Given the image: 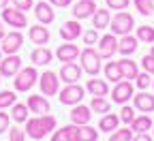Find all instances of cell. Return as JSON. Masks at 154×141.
Segmentation results:
<instances>
[{
	"label": "cell",
	"mask_w": 154,
	"mask_h": 141,
	"mask_svg": "<svg viewBox=\"0 0 154 141\" xmlns=\"http://www.w3.org/2000/svg\"><path fill=\"white\" fill-rule=\"evenodd\" d=\"M60 36L64 38V41L73 43L77 36H82V26L79 22H64L62 28H60Z\"/></svg>",
	"instance_id": "obj_19"
},
{
	"label": "cell",
	"mask_w": 154,
	"mask_h": 141,
	"mask_svg": "<svg viewBox=\"0 0 154 141\" xmlns=\"http://www.w3.org/2000/svg\"><path fill=\"white\" fill-rule=\"evenodd\" d=\"M137 41L154 43V28H152V26H139V28H137Z\"/></svg>",
	"instance_id": "obj_32"
},
{
	"label": "cell",
	"mask_w": 154,
	"mask_h": 141,
	"mask_svg": "<svg viewBox=\"0 0 154 141\" xmlns=\"http://www.w3.org/2000/svg\"><path fill=\"white\" fill-rule=\"evenodd\" d=\"M99 56L101 58H111L116 51H118V38H116V34H105L99 38Z\"/></svg>",
	"instance_id": "obj_10"
},
{
	"label": "cell",
	"mask_w": 154,
	"mask_h": 141,
	"mask_svg": "<svg viewBox=\"0 0 154 141\" xmlns=\"http://www.w3.org/2000/svg\"><path fill=\"white\" fill-rule=\"evenodd\" d=\"M0 77H2V75H0ZM0 84H2V79H0Z\"/></svg>",
	"instance_id": "obj_51"
},
{
	"label": "cell",
	"mask_w": 154,
	"mask_h": 141,
	"mask_svg": "<svg viewBox=\"0 0 154 141\" xmlns=\"http://www.w3.org/2000/svg\"><path fill=\"white\" fill-rule=\"evenodd\" d=\"M30 60L34 62V66H45V64L51 62V51H49L47 47H36V49L32 51Z\"/></svg>",
	"instance_id": "obj_21"
},
{
	"label": "cell",
	"mask_w": 154,
	"mask_h": 141,
	"mask_svg": "<svg viewBox=\"0 0 154 141\" xmlns=\"http://www.w3.org/2000/svg\"><path fill=\"white\" fill-rule=\"evenodd\" d=\"M15 100H17V96H15L13 90H2V92H0V109L13 107V105H15Z\"/></svg>",
	"instance_id": "obj_33"
},
{
	"label": "cell",
	"mask_w": 154,
	"mask_h": 141,
	"mask_svg": "<svg viewBox=\"0 0 154 141\" xmlns=\"http://www.w3.org/2000/svg\"><path fill=\"white\" fill-rule=\"evenodd\" d=\"M82 51H79V47L77 45H73V43H66V45H60L56 49V58L60 60V62H75V58L79 56Z\"/></svg>",
	"instance_id": "obj_15"
},
{
	"label": "cell",
	"mask_w": 154,
	"mask_h": 141,
	"mask_svg": "<svg viewBox=\"0 0 154 141\" xmlns=\"http://www.w3.org/2000/svg\"><path fill=\"white\" fill-rule=\"evenodd\" d=\"M30 41H32L34 45H47V41H49V30H47L43 24L30 26Z\"/></svg>",
	"instance_id": "obj_20"
},
{
	"label": "cell",
	"mask_w": 154,
	"mask_h": 141,
	"mask_svg": "<svg viewBox=\"0 0 154 141\" xmlns=\"http://www.w3.org/2000/svg\"><path fill=\"white\" fill-rule=\"evenodd\" d=\"M24 139H26V135H24V130H19V128H13L9 133V141H24Z\"/></svg>",
	"instance_id": "obj_44"
},
{
	"label": "cell",
	"mask_w": 154,
	"mask_h": 141,
	"mask_svg": "<svg viewBox=\"0 0 154 141\" xmlns=\"http://www.w3.org/2000/svg\"><path fill=\"white\" fill-rule=\"evenodd\" d=\"M152 128V118L150 115H141V118H135L131 122V130L133 133H146Z\"/></svg>",
	"instance_id": "obj_29"
},
{
	"label": "cell",
	"mask_w": 154,
	"mask_h": 141,
	"mask_svg": "<svg viewBox=\"0 0 154 141\" xmlns=\"http://www.w3.org/2000/svg\"><path fill=\"white\" fill-rule=\"evenodd\" d=\"M19 69H22V58L17 54H11L5 60H0V75L2 77H15Z\"/></svg>",
	"instance_id": "obj_8"
},
{
	"label": "cell",
	"mask_w": 154,
	"mask_h": 141,
	"mask_svg": "<svg viewBox=\"0 0 154 141\" xmlns=\"http://www.w3.org/2000/svg\"><path fill=\"white\" fill-rule=\"evenodd\" d=\"M9 122H11L9 113H2V111H0V135H2L5 130H9Z\"/></svg>",
	"instance_id": "obj_43"
},
{
	"label": "cell",
	"mask_w": 154,
	"mask_h": 141,
	"mask_svg": "<svg viewBox=\"0 0 154 141\" xmlns=\"http://www.w3.org/2000/svg\"><path fill=\"white\" fill-rule=\"evenodd\" d=\"M34 15H36V19H38V22H41L43 26H45V24H51L54 19H56L54 7H51V5H47L45 0H41V2L34 7Z\"/></svg>",
	"instance_id": "obj_14"
},
{
	"label": "cell",
	"mask_w": 154,
	"mask_h": 141,
	"mask_svg": "<svg viewBox=\"0 0 154 141\" xmlns=\"http://www.w3.org/2000/svg\"><path fill=\"white\" fill-rule=\"evenodd\" d=\"M133 105H135V109H139L143 113H152L154 111V96L148 92H139L137 96H133Z\"/></svg>",
	"instance_id": "obj_17"
},
{
	"label": "cell",
	"mask_w": 154,
	"mask_h": 141,
	"mask_svg": "<svg viewBox=\"0 0 154 141\" xmlns=\"http://www.w3.org/2000/svg\"><path fill=\"white\" fill-rule=\"evenodd\" d=\"M137 86H139L141 90H146L148 86H152V81H150V73H141V75H137Z\"/></svg>",
	"instance_id": "obj_41"
},
{
	"label": "cell",
	"mask_w": 154,
	"mask_h": 141,
	"mask_svg": "<svg viewBox=\"0 0 154 141\" xmlns=\"http://www.w3.org/2000/svg\"><path fill=\"white\" fill-rule=\"evenodd\" d=\"M9 2H11V0H0V9H7Z\"/></svg>",
	"instance_id": "obj_48"
},
{
	"label": "cell",
	"mask_w": 154,
	"mask_h": 141,
	"mask_svg": "<svg viewBox=\"0 0 154 141\" xmlns=\"http://www.w3.org/2000/svg\"><path fill=\"white\" fill-rule=\"evenodd\" d=\"M38 84H41V92H43L45 96H54V94H58L60 77H58L54 71H45L41 77H38Z\"/></svg>",
	"instance_id": "obj_7"
},
{
	"label": "cell",
	"mask_w": 154,
	"mask_h": 141,
	"mask_svg": "<svg viewBox=\"0 0 154 141\" xmlns=\"http://www.w3.org/2000/svg\"><path fill=\"white\" fill-rule=\"evenodd\" d=\"M105 77L109 79V81H113V84L122 81V71H120V64H118V62H107V64H105Z\"/></svg>",
	"instance_id": "obj_30"
},
{
	"label": "cell",
	"mask_w": 154,
	"mask_h": 141,
	"mask_svg": "<svg viewBox=\"0 0 154 141\" xmlns=\"http://www.w3.org/2000/svg\"><path fill=\"white\" fill-rule=\"evenodd\" d=\"M135 49H137V36L124 34L122 41H118V51H120L122 56H131Z\"/></svg>",
	"instance_id": "obj_22"
},
{
	"label": "cell",
	"mask_w": 154,
	"mask_h": 141,
	"mask_svg": "<svg viewBox=\"0 0 154 141\" xmlns=\"http://www.w3.org/2000/svg\"><path fill=\"white\" fill-rule=\"evenodd\" d=\"M54 128H56V118L47 115V113L36 115L32 120H26V135H30V139H43Z\"/></svg>",
	"instance_id": "obj_1"
},
{
	"label": "cell",
	"mask_w": 154,
	"mask_h": 141,
	"mask_svg": "<svg viewBox=\"0 0 154 141\" xmlns=\"http://www.w3.org/2000/svg\"><path fill=\"white\" fill-rule=\"evenodd\" d=\"M79 58H82V69L88 75H99V71H101V56H99V51L92 49V47H86L79 54Z\"/></svg>",
	"instance_id": "obj_4"
},
{
	"label": "cell",
	"mask_w": 154,
	"mask_h": 141,
	"mask_svg": "<svg viewBox=\"0 0 154 141\" xmlns=\"http://www.w3.org/2000/svg\"><path fill=\"white\" fill-rule=\"evenodd\" d=\"M51 7H69L71 5V0H49Z\"/></svg>",
	"instance_id": "obj_46"
},
{
	"label": "cell",
	"mask_w": 154,
	"mask_h": 141,
	"mask_svg": "<svg viewBox=\"0 0 154 141\" xmlns=\"http://www.w3.org/2000/svg\"><path fill=\"white\" fill-rule=\"evenodd\" d=\"M96 11V5H94V0H77V5L73 7V15L75 19H88L92 17Z\"/></svg>",
	"instance_id": "obj_13"
},
{
	"label": "cell",
	"mask_w": 154,
	"mask_h": 141,
	"mask_svg": "<svg viewBox=\"0 0 154 141\" xmlns=\"http://www.w3.org/2000/svg\"><path fill=\"white\" fill-rule=\"evenodd\" d=\"M75 135H77V124H71V126H64L60 130H56L51 141H75Z\"/></svg>",
	"instance_id": "obj_26"
},
{
	"label": "cell",
	"mask_w": 154,
	"mask_h": 141,
	"mask_svg": "<svg viewBox=\"0 0 154 141\" xmlns=\"http://www.w3.org/2000/svg\"><path fill=\"white\" fill-rule=\"evenodd\" d=\"M109 26H111V32H113V34L124 36V34H128V32L135 28V19H133V15H131V13L120 11V13H118V15H116L111 22H109Z\"/></svg>",
	"instance_id": "obj_3"
},
{
	"label": "cell",
	"mask_w": 154,
	"mask_h": 141,
	"mask_svg": "<svg viewBox=\"0 0 154 141\" xmlns=\"http://www.w3.org/2000/svg\"><path fill=\"white\" fill-rule=\"evenodd\" d=\"M141 64H143V69H146V73H150V75H154V56L152 54H148L143 60H141Z\"/></svg>",
	"instance_id": "obj_40"
},
{
	"label": "cell",
	"mask_w": 154,
	"mask_h": 141,
	"mask_svg": "<svg viewBox=\"0 0 154 141\" xmlns=\"http://www.w3.org/2000/svg\"><path fill=\"white\" fill-rule=\"evenodd\" d=\"M0 60H2V51H0Z\"/></svg>",
	"instance_id": "obj_50"
},
{
	"label": "cell",
	"mask_w": 154,
	"mask_h": 141,
	"mask_svg": "<svg viewBox=\"0 0 154 141\" xmlns=\"http://www.w3.org/2000/svg\"><path fill=\"white\" fill-rule=\"evenodd\" d=\"M118 124H120V118L116 115V113H105L101 118V122H99V128L105 130V133H111V130L118 128Z\"/></svg>",
	"instance_id": "obj_28"
},
{
	"label": "cell",
	"mask_w": 154,
	"mask_h": 141,
	"mask_svg": "<svg viewBox=\"0 0 154 141\" xmlns=\"http://www.w3.org/2000/svg\"><path fill=\"white\" fill-rule=\"evenodd\" d=\"M84 98V88L77 86V84H69L62 92H60V103L62 105H79Z\"/></svg>",
	"instance_id": "obj_6"
},
{
	"label": "cell",
	"mask_w": 154,
	"mask_h": 141,
	"mask_svg": "<svg viewBox=\"0 0 154 141\" xmlns=\"http://www.w3.org/2000/svg\"><path fill=\"white\" fill-rule=\"evenodd\" d=\"M88 92L92 94V96H107L109 94V88H107V84L103 81V79H88Z\"/></svg>",
	"instance_id": "obj_24"
},
{
	"label": "cell",
	"mask_w": 154,
	"mask_h": 141,
	"mask_svg": "<svg viewBox=\"0 0 154 141\" xmlns=\"http://www.w3.org/2000/svg\"><path fill=\"white\" fill-rule=\"evenodd\" d=\"M13 120H15V122H26V120H28V105L15 103L13 105Z\"/></svg>",
	"instance_id": "obj_34"
},
{
	"label": "cell",
	"mask_w": 154,
	"mask_h": 141,
	"mask_svg": "<svg viewBox=\"0 0 154 141\" xmlns=\"http://www.w3.org/2000/svg\"><path fill=\"white\" fill-rule=\"evenodd\" d=\"M24 45V34L19 30H13V32H7V36L2 38V51L5 54H17L19 47Z\"/></svg>",
	"instance_id": "obj_9"
},
{
	"label": "cell",
	"mask_w": 154,
	"mask_h": 141,
	"mask_svg": "<svg viewBox=\"0 0 154 141\" xmlns=\"http://www.w3.org/2000/svg\"><path fill=\"white\" fill-rule=\"evenodd\" d=\"M128 2L131 0H107V7L113 9V11H124L128 7Z\"/></svg>",
	"instance_id": "obj_39"
},
{
	"label": "cell",
	"mask_w": 154,
	"mask_h": 141,
	"mask_svg": "<svg viewBox=\"0 0 154 141\" xmlns=\"http://www.w3.org/2000/svg\"><path fill=\"white\" fill-rule=\"evenodd\" d=\"M90 118H92V109L86 107V105H75L73 111H71V122L77 124V126H84L90 122Z\"/></svg>",
	"instance_id": "obj_16"
},
{
	"label": "cell",
	"mask_w": 154,
	"mask_h": 141,
	"mask_svg": "<svg viewBox=\"0 0 154 141\" xmlns=\"http://www.w3.org/2000/svg\"><path fill=\"white\" fill-rule=\"evenodd\" d=\"M150 54H152V56H154V45H152V49H150Z\"/></svg>",
	"instance_id": "obj_49"
},
{
	"label": "cell",
	"mask_w": 154,
	"mask_h": 141,
	"mask_svg": "<svg viewBox=\"0 0 154 141\" xmlns=\"http://www.w3.org/2000/svg\"><path fill=\"white\" fill-rule=\"evenodd\" d=\"M118 64H120V71H122V79H137L139 71H137V64H135L133 60L124 58V60H120Z\"/></svg>",
	"instance_id": "obj_25"
},
{
	"label": "cell",
	"mask_w": 154,
	"mask_h": 141,
	"mask_svg": "<svg viewBox=\"0 0 154 141\" xmlns=\"http://www.w3.org/2000/svg\"><path fill=\"white\" fill-rule=\"evenodd\" d=\"M58 77H60V81H64L66 86L69 84H77V81H79V77H82V69L77 66L75 62H66V64H62Z\"/></svg>",
	"instance_id": "obj_11"
},
{
	"label": "cell",
	"mask_w": 154,
	"mask_h": 141,
	"mask_svg": "<svg viewBox=\"0 0 154 141\" xmlns=\"http://www.w3.org/2000/svg\"><path fill=\"white\" fill-rule=\"evenodd\" d=\"M120 120H122L124 124H131L133 120H135V111H133V107L124 105V107H122V115H120Z\"/></svg>",
	"instance_id": "obj_38"
},
{
	"label": "cell",
	"mask_w": 154,
	"mask_h": 141,
	"mask_svg": "<svg viewBox=\"0 0 154 141\" xmlns=\"http://www.w3.org/2000/svg\"><path fill=\"white\" fill-rule=\"evenodd\" d=\"M84 43H86V45H94V43H99V32H96V28H92V30H86V32H84Z\"/></svg>",
	"instance_id": "obj_37"
},
{
	"label": "cell",
	"mask_w": 154,
	"mask_h": 141,
	"mask_svg": "<svg viewBox=\"0 0 154 141\" xmlns=\"http://www.w3.org/2000/svg\"><path fill=\"white\" fill-rule=\"evenodd\" d=\"M7 36V30H5V24L2 22H0V41H2V38Z\"/></svg>",
	"instance_id": "obj_47"
},
{
	"label": "cell",
	"mask_w": 154,
	"mask_h": 141,
	"mask_svg": "<svg viewBox=\"0 0 154 141\" xmlns=\"http://www.w3.org/2000/svg\"><path fill=\"white\" fill-rule=\"evenodd\" d=\"M90 109L96 111V113H109V103L103 96H94L92 103H90Z\"/></svg>",
	"instance_id": "obj_31"
},
{
	"label": "cell",
	"mask_w": 154,
	"mask_h": 141,
	"mask_svg": "<svg viewBox=\"0 0 154 141\" xmlns=\"http://www.w3.org/2000/svg\"><path fill=\"white\" fill-rule=\"evenodd\" d=\"M13 7L19 11H30L32 9V0H13Z\"/></svg>",
	"instance_id": "obj_42"
},
{
	"label": "cell",
	"mask_w": 154,
	"mask_h": 141,
	"mask_svg": "<svg viewBox=\"0 0 154 141\" xmlns=\"http://www.w3.org/2000/svg\"><path fill=\"white\" fill-rule=\"evenodd\" d=\"M135 7H137V11L141 15H152L154 11V0H133Z\"/></svg>",
	"instance_id": "obj_35"
},
{
	"label": "cell",
	"mask_w": 154,
	"mask_h": 141,
	"mask_svg": "<svg viewBox=\"0 0 154 141\" xmlns=\"http://www.w3.org/2000/svg\"><path fill=\"white\" fill-rule=\"evenodd\" d=\"M109 22H111L109 11H105V9H96V11H94V15H92V26H94L96 30H105V28L109 26Z\"/></svg>",
	"instance_id": "obj_23"
},
{
	"label": "cell",
	"mask_w": 154,
	"mask_h": 141,
	"mask_svg": "<svg viewBox=\"0 0 154 141\" xmlns=\"http://www.w3.org/2000/svg\"><path fill=\"white\" fill-rule=\"evenodd\" d=\"M38 79V73L34 66H26V69H19V73L13 77V86L17 92H28Z\"/></svg>",
	"instance_id": "obj_2"
},
{
	"label": "cell",
	"mask_w": 154,
	"mask_h": 141,
	"mask_svg": "<svg viewBox=\"0 0 154 141\" xmlns=\"http://www.w3.org/2000/svg\"><path fill=\"white\" fill-rule=\"evenodd\" d=\"M28 109L32 113H38V115H45L49 113V100L45 96H28Z\"/></svg>",
	"instance_id": "obj_18"
},
{
	"label": "cell",
	"mask_w": 154,
	"mask_h": 141,
	"mask_svg": "<svg viewBox=\"0 0 154 141\" xmlns=\"http://www.w3.org/2000/svg\"><path fill=\"white\" fill-rule=\"evenodd\" d=\"M99 139V130H94L92 126L84 124V126H77V135L75 141H96Z\"/></svg>",
	"instance_id": "obj_27"
},
{
	"label": "cell",
	"mask_w": 154,
	"mask_h": 141,
	"mask_svg": "<svg viewBox=\"0 0 154 141\" xmlns=\"http://www.w3.org/2000/svg\"><path fill=\"white\" fill-rule=\"evenodd\" d=\"M152 86H154V81H152Z\"/></svg>",
	"instance_id": "obj_52"
},
{
	"label": "cell",
	"mask_w": 154,
	"mask_h": 141,
	"mask_svg": "<svg viewBox=\"0 0 154 141\" xmlns=\"http://www.w3.org/2000/svg\"><path fill=\"white\" fill-rule=\"evenodd\" d=\"M131 141H154V137H150L148 133H137Z\"/></svg>",
	"instance_id": "obj_45"
},
{
	"label": "cell",
	"mask_w": 154,
	"mask_h": 141,
	"mask_svg": "<svg viewBox=\"0 0 154 141\" xmlns=\"http://www.w3.org/2000/svg\"><path fill=\"white\" fill-rule=\"evenodd\" d=\"M2 22L11 28H26L28 26V17L24 11H19V9H2Z\"/></svg>",
	"instance_id": "obj_5"
},
{
	"label": "cell",
	"mask_w": 154,
	"mask_h": 141,
	"mask_svg": "<svg viewBox=\"0 0 154 141\" xmlns=\"http://www.w3.org/2000/svg\"><path fill=\"white\" fill-rule=\"evenodd\" d=\"M131 139H133V130L128 128H122V130L116 128V133L109 137V141H131Z\"/></svg>",
	"instance_id": "obj_36"
},
{
	"label": "cell",
	"mask_w": 154,
	"mask_h": 141,
	"mask_svg": "<svg viewBox=\"0 0 154 141\" xmlns=\"http://www.w3.org/2000/svg\"><path fill=\"white\" fill-rule=\"evenodd\" d=\"M111 96H113V103L124 105L128 98H133V86H131V81H118L116 88L111 90Z\"/></svg>",
	"instance_id": "obj_12"
}]
</instances>
